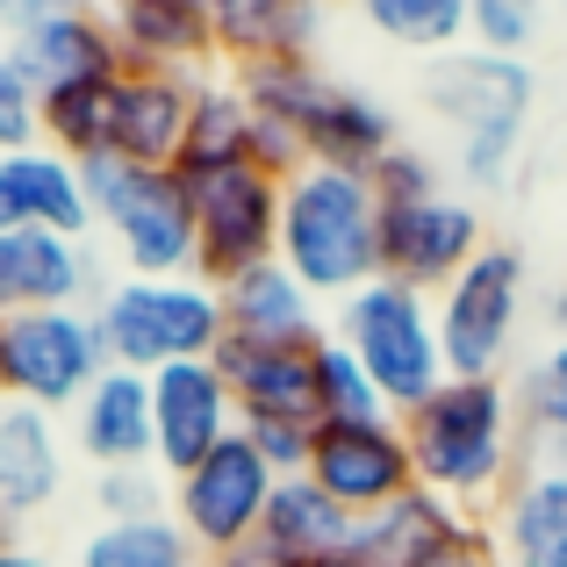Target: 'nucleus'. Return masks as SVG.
I'll return each mask as SVG.
<instances>
[{
  "label": "nucleus",
  "mask_w": 567,
  "mask_h": 567,
  "mask_svg": "<svg viewBox=\"0 0 567 567\" xmlns=\"http://www.w3.org/2000/svg\"><path fill=\"white\" fill-rule=\"evenodd\" d=\"M560 317H567V295H560Z\"/></svg>",
  "instance_id": "obj_46"
},
{
  "label": "nucleus",
  "mask_w": 567,
  "mask_h": 567,
  "mask_svg": "<svg viewBox=\"0 0 567 567\" xmlns=\"http://www.w3.org/2000/svg\"><path fill=\"white\" fill-rule=\"evenodd\" d=\"M416 567H503V554H496V532H488L482 517H467V525H460L439 554H424Z\"/></svg>",
  "instance_id": "obj_40"
},
{
  "label": "nucleus",
  "mask_w": 567,
  "mask_h": 567,
  "mask_svg": "<svg viewBox=\"0 0 567 567\" xmlns=\"http://www.w3.org/2000/svg\"><path fill=\"white\" fill-rule=\"evenodd\" d=\"M101 266L80 237L51 230H0V317L22 309H94Z\"/></svg>",
  "instance_id": "obj_14"
},
{
  "label": "nucleus",
  "mask_w": 567,
  "mask_h": 567,
  "mask_svg": "<svg viewBox=\"0 0 567 567\" xmlns=\"http://www.w3.org/2000/svg\"><path fill=\"white\" fill-rule=\"evenodd\" d=\"M0 410H8V395H0Z\"/></svg>",
  "instance_id": "obj_47"
},
{
  "label": "nucleus",
  "mask_w": 567,
  "mask_h": 567,
  "mask_svg": "<svg viewBox=\"0 0 567 567\" xmlns=\"http://www.w3.org/2000/svg\"><path fill=\"white\" fill-rule=\"evenodd\" d=\"M187 109H194L187 72H123L115 80V109H109V152L123 166L173 173L187 144Z\"/></svg>",
  "instance_id": "obj_15"
},
{
  "label": "nucleus",
  "mask_w": 567,
  "mask_h": 567,
  "mask_svg": "<svg viewBox=\"0 0 567 567\" xmlns=\"http://www.w3.org/2000/svg\"><path fill=\"white\" fill-rule=\"evenodd\" d=\"M115 517H158V467L101 474V525H115Z\"/></svg>",
  "instance_id": "obj_38"
},
{
  "label": "nucleus",
  "mask_w": 567,
  "mask_h": 567,
  "mask_svg": "<svg viewBox=\"0 0 567 567\" xmlns=\"http://www.w3.org/2000/svg\"><path fill=\"white\" fill-rule=\"evenodd\" d=\"M331 86L338 80L317 65V58H259V65H237V94H245V109L259 115V123L295 130V137H309V123L323 115Z\"/></svg>",
  "instance_id": "obj_29"
},
{
  "label": "nucleus",
  "mask_w": 567,
  "mask_h": 567,
  "mask_svg": "<svg viewBox=\"0 0 567 567\" xmlns=\"http://www.w3.org/2000/svg\"><path fill=\"white\" fill-rule=\"evenodd\" d=\"M309 482L352 517H374L395 496L416 488L410 445H402L395 416H360V424H317L309 439Z\"/></svg>",
  "instance_id": "obj_11"
},
{
  "label": "nucleus",
  "mask_w": 567,
  "mask_h": 567,
  "mask_svg": "<svg viewBox=\"0 0 567 567\" xmlns=\"http://www.w3.org/2000/svg\"><path fill=\"white\" fill-rule=\"evenodd\" d=\"M109 374V346L94 309H22L0 317V395L22 410H80V395Z\"/></svg>",
  "instance_id": "obj_8"
},
{
  "label": "nucleus",
  "mask_w": 567,
  "mask_h": 567,
  "mask_svg": "<svg viewBox=\"0 0 567 567\" xmlns=\"http://www.w3.org/2000/svg\"><path fill=\"white\" fill-rule=\"evenodd\" d=\"M360 8V22L374 29V37H388L395 51H460L467 43V14L474 0H352Z\"/></svg>",
  "instance_id": "obj_31"
},
{
  "label": "nucleus",
  "mask_w": 567,
  "mask_h": 567,
  "mask_svg": "<svg viewBox=\"0 0 567 567\" xmlns=\"http://www.w3.org/2000/svg\"><path fill=\"white\" fill-rule=\"evenodd\" d=\"M14 65L29 72V86L37 94H51V86H101V80H123V43H115L109 14L101 8H72L58 14V22L29 29L22 43H8Z\"/></svg>",
  "instance_id": "obj_19"
},
{
  "label": "nucleus",
  "mask_w": 567,
  "mask_h": 567,
  "mask_svg": "<svg viewBox=\"0 0 567 567\" xmlns=\"http://www.w3.org/2000/svg\"><path fill=\"white\" fill-rule=\"evenodd\" d=\"M216 22V51L237 65L259 58H309L323 29V0H202Z\"/></svg>",
  "instance_id": "obj_25"
},
{
  "label": "nucleus",
  "mask_w": 567,
  "mask_h": 567,
  "mask_svg": "<svg viewBox=\"0 0 567 567\" xmlns=\"http://www.w3.org/2000/svg\"><path fill=\"white\" fill-rule=\"evenodd\" d=\"M194 194V274L208 288H230L237 274L266 266L280 251V181L259 166H230L187 181Z\"/></svg>",
  "instance_id": "obj_10"
},
{
  "label": "nucleus",
  "mask_w": 567,
  "mask_h": 567,
  "mask_svg": "<svg viewBox=\"0 0 567 567\" xmlns=\"http://www.w3.org/2000/svg\"><path fill=\"white\" fill-rule=\"evenodd\" d=\"M338 346L367 367V381H374L388 416H410L416 402H431L445 388V352H439L431 295L402 288V280H388V274L338 302Z\"/></svg>",
  "instance_id": "obj_5"
},
{
  "label": "nucleus",
  "mask_w": 567,
  "mask_h": 567,
  "mask_svg": "<svg viewBox=\"0 0 567 567\" xmlns=\"http://www.w3.org/2000/svg\"><path fill=\"white\" fill-rule=\"evenodd\" d=\"M29 144H43V130H37V86H29V72L14 65V51H0V158L29 152Z\"/></svg>",
  "instance_id": "obj_37"
},
{
  "label": "nucleus",
  "mask_w": 567,
  "mask_h": 567,
  "mask_svg": "<svg viewBox=\"0 0 567 567\" xmlns=\"http://www.w3.org/2000/svg\"><path fill=\"white\" fill-rule=\"evenodd\" d=\"M525 467H567V338L525 374Z\"/></svg>",
  "instance_id": "obj_33"
},
{
  "label": "nucleus",
  "mask_w": 567,
  "mask_h": 567,
  "mask_svg": "<svg viewBox=\"0 0 567 567\" xmlns=\"http://www.w3.org/2000/svg\"><path fill=\"white\" fill-rule=\"evenodd\" d=\"M251 166V109L237 94V80H194L187 109V144H181V181H208V173Z\"/></svg>",
  "instance_id": "obj_28"
},
{
  "label": "nucleus",
  "mask_w": 567,
  "mask_h": 567,
  "mask_svg": "<svg viewBox=\"0 0 567 567\" xmlns=\"http://www.w3.org/2000/svg\"><path fill=\"white\" fill-rule=\"evenodd\" d=\"M280 474L251 453V439H223L202 467H187L173 482V525L194 539V554L216 560V554H245L266 525V503H274Z\"/></svg>",
  "instance_id": "obj_9"
},
{
  "label": "nucleus",
  "mask_w": 567,
  "mask_h": 567,
  "mask_svg": "<svg viewBox=\"0 0 567 567\" xmlns=\"http://www.w3.org/2000/svg\"><path fill=\"white\" fill-rule=\"evenodd\" d=\"M467 517L474 511H460V503L431 496V488H410V496H395L388 511L360 517V532H352V560H367V567H416L424 554H439Z\"/></svg>",
  "instance_id": "obj_27"
},
{
  "label": "nucleus",
  "mask_w": 567,
  "mask_h": 567,
  "mask_svg": "<svg viewBox=\"0 0 567 567\" xmlns=\"http://www.w3.org/2000/svg\"><path fill=\"white\" fill-rule=\"evenodd\" d=\"M80 181H86L94 230H109V245L123 251V266L137 280L194 274V194L181 173L123 166L115 152H101L80 158Z\"/></svg>",
  "instance_id": "obj_6"
},
{
  "label": "nucleus",
  "mask_w": 567,
  "mask_h": 567,
  "mask_svg": "<svg viewBox=\"0 0 567 567\" xmlns=\"http://www.w3.org/2000/svg\"><path fill=\"white\" fill-rule=\"evenodd\" d=\"M367 181H374L381 202H416V194H439V166H431L424 152H410V144H395Z\"/></svg>",
  "instance_id": "obj_39"
},
{
  "label": "nucleus",
  "mask_w": 567,
  "mask_h": 567,
  "mask_svg": "<svg viewBox=\"0 0 567 567\" xmlns=\"http://www.w3.org/2000/svg\"><path fill=\"white\" fill-rule=\"evenodd\" d=\"M488 532L503 567H567V467H517Z\"/></svg>",
  "instance_id": "obj_23"
},
{
  "label": "nucleus",
  "mask_w": 567,
  "mask_h": 567,
  "mask_svg": "<svg viewBox=\"0 0 567 567\" xmlns=\"http://www.w3.org/2000/svg\"><path fill=\"white\" fill-rule=\"evenodd\" d=\"M223 295V338H245V346H317L323 323H317V295L288 274L280 259L237 274Z\"/></svg>",
  "instance_id": "obj_22"
},
{
  "label": "nucleus",
  "mask_w": 567,
  "mask_h": 567,
  "mask_svg": "<svg viewBox=\"0 0 567 567\" xmlns=\"http://www.w3.org/2000/svg\"><path fill=\"white\" fill-rule=\"evenodd\" d=\"M439 317V352L453 381H503L525 317V251L517 245H482L431 302Z\"/></svg>",
  "instance_id": "obj_7"
},
{
  "label": "nucleus",
  "mask_w": 567,
  "mask_h": 567,
  "mask_svg": "<svg viewBox=\"0 0 567 567\" xmlns=\"http://www.w3.org/2000/svg\"><path fill=\"white\" fill-rule=\"evenodd\" d=\"M0 230H51V237H80L94 230V208H86V181L65 152L51 144H29V152L0 158Z\"/></svg>",
  "instance_id": "obj_16"
},
{
  "label": "nucleus",
  "mask_w": 567,
  "mask_h": 567,
  "mask_svg": "<svg viewBox=\"0 0 567 567\" xmlns=\"http://www.w3.org/2000/svg\"><path fill=\"white\" fill-rule=\"evenodd\" d=\"M202 567H266V560H259V554L245 546V554H216V560H202Z\"/></svg>",
  "instance_id": "obj_43"
},
{
  "label": "nucleus",
  "mask_w": 567,
  "mask_h": 567,
  "mask_svg": "<svg viewBox=\"0 0 567 567\" xmlns=\"http://www.w3.org/2000/svg\"><path fill=\"white\" fill-rule=\"evenodd\" d=\"M424 101L439 123H453V158L474 187H503L517 144H525L539 72L525 58H488V51H445L424 72Z\"/></svg>",
  "instance_id": "obj_3"
},
{
  "label": "nucleus",
  "mask_w": 567,
  "mask_h": 567,
  "mask_svg": "<svg viewBox=\"0 0 567 567\" xmlns=\"http://www.w3.org/2000/svg\"><path fill=\"white\" fill-rule=\"evenodd\" d=\"M72 445L94 460L101 474L115 467H152V374L109 367L72 410Z\"/></svg>",
  "instance_id": "obj_20"
},
{
  "label": "nucleus",
  "mask_w": 567,
  "mask_h": 567,
  "mask_svg": "<svg viewBox=\"0 0 567 567\" xmlns=\"http://www.w3.org/2000/svg\"><path fill=\"white\" fill-rule=\"evenodd\" d=\"M80 567H202V554L173 525V511H158V517H115V525L86 532Z\"/></svg>",
  "instance_id": "obj_30"
},
{
  "label": "nucleus",
  "mask_w": 567,
  "mask_h": 567,
  "mask_svg": "<svg viewBox=\"0 0 567 567\" xmlns=\"http://www.w3.org/2000/svg\"><path fill=\"white\" fill-rule=\"evenodd\" d=\"M352 532H360V517L338 511L309 474H288L274 488V503H266V525L251 539V554L266 567H317V560L352 554Z\"/></svg>",
  "instance_id": "obj_21"
},
{
  "label": "nucleus",
  "mask_w": 567,
  "mask_h": 567,
  "mask_svg": "<svg viewBox=\"0 0 567 567\" xmlns=\"http://www.w3.org/2000/svg\"><path fill=\"white\" fill-rule=\"evenodd\" d=\"M317 416L323 424H360V416H388L367 367L352 360L338 338H317Z\"/></svg>",
  "instance_id": "obj_34"
},
{
  "label": "nucleus",
  "mask_w": 567,
  "mask_h": 567,
  "mask_svg": "<svg viewBox=\"0 0 567 567\" xmlns=\"http://www.w3.org/2000/svg\"><path fill=\"white\" fill-rule=\"evenodd\" d=\"M539 29H546V0H474V14H467L474 51H488V58H525L539 43Z\"/></svg>",
  "instance_id": "obj_35"
},
{
  "label": "nucleus",
  "mask_w": 567,
  "mask_h": 567,
  "mask_svg": "<svg viewBox=\"0 0 567 567\" xmlns=\"http://www.w3.org/2000/svg\"><path fill=\"white\" fill-rule=\"evenodd\" d=\"M280 266L309 295H360L381 280V194L367 173L302 166L280 181Z\"/></svg>",
  "instance_id": "obj_2"
},
{
  "label": "nucleus",
  "mask_w": 567,
  "mask_h": 567,
  "mask_svg": "<svg viewBox=\"0 0 567 567\" xmlns=\"http://www.w3.org/2000/svg\"><path fill=\"white\" fill-rule=\"evenodd\" d=\"M72 8H86V0H0V29H8V37L22 43L29 29L58 22V14H72Z\"/></svg>",
  "instance_id": "obj_41"
},
{
  "label": "nucleus",
  "mask_w": 567,
  "mask_h": 567,
  "mask_svg": "<svg viewBox=\"0 0 567 567\" xmlns=\"http://www.w3.org/2000/svg\"><path fill=\"white\" fill-rule=\"evenodd\" d=\"M554 8H560V29H567V0H554Z\"/></svg>",
  "instance_id": "obj_45"
},
{
  "label": "nucleus",
  "mask_w": 567,
  "mask_h": 567,
  "mask_svg": "<svg viewBox=\"0 0 567 567\" xmlns=\"http://www.w3.org/2000/svg\"><path fill=\"white\" fill-rule=\"evenodd\" d=\"M58 488H65V439H58V416L8 402V410H0V525H22V517L51 511Z\"/></svg>",
  "instance_id": "obj_24"
},
{
  "label": "nucleus",
  "mask_w": 567,
  "mask_h": 567,
  "mask_svg": "<svg viewBox=\"0 0 567 567\" xmlns=\"http://www.w3.org/2000/svg\"><path fill=\"white\" fill-rule=\"evenodd\" d=\"M482 216L460 194H416V202H381V274L416 295H439L460 266L482 251Z\"/></svg>",
  "instance_id": "obj_12"
},
{
  "label": "nucleus",
  "mask_w": 567,
  "mask_h": 567,
  "mask_svg": "<svg viewBox=\"0 0 567 567\" xmlns=\"http://www.w3.org/2000/svg\"><path fill=\"white\" fill-rule=\"evenodd\" d=\"M94 331L109 346V367H130V374H158V367H181V360H216L223 295L202 274H173V280L123 274L115 288H101Z\"/></svg>",
  "instance_id": "obj_4"
},
{
  "label": "nucleus",
  "mask_w": 567,
  "mask_h": 567,
  "mask_svg": "<svg viewBox=\"0 0 567 567\" xmlns=\"http://www.w3.org/2000/svg\"><path fill=\"white\" fill-rule=\"evenodd\" d=\"M317 567H367V560H352V554H338V560H317Z\"/></svg>",
  "instance_id": "obj_44"
},
{
  "label": "nucleus",
  "mask_w": 567,
  "mask_h": 567,
  "mask_svg": "<svg viewBox=\"0 0 567 567\" xmlns=\"http://www.w3.org/2000/svg\"><path fill=\"white\" fill-rule=\"evenodd\" d=\"M101 14H109L130 72H187V80H202V65L216 58V22H208L202 0H109Z\"/></svg>",
  "instance_id": "obj_17"
},
{
  "label": "nucleus",
  "mask_w": 567,
  "mask_h": 567,
  "mask_svg": "<svg viewBox=\"0 0 567 567\" xmlns=\"http://www.w3.org/2000/svg\"><path fill=\"white\" fill-rule=\"evenodd\" d=\"M109 109H115V80H101V86H51V94H37V130H43L51 152H65L72 166H80V158L109 152Z\"/></svg>",
  "instance_id": "obj_32"
},
{
  "label": "nucleus",
  "mask_w": 567,
  "mask_h": 567,
  "mask_svg": "<svg viewBox=\"0 0 567 567\" xmlns=\"http://www.w3.org/2000/svg\"><path fill=\"white\" fill-rule=\"evenodd\" d=\"M0 567H51L37 554V546H22V539H0Z\"/></svg>",
  "instance_id": "obj_42"
},
{
  "label": "nucleus",
  "mask_w": 567,
  "mask_h": 567,
  "mask_svg": "<svg viewBox=\"0 0 567 567\" xmlns=\"http://www.w3.org/2000/svg\"><path fill=\"white\" fill-rule=\"evenodd\" d=\"M402 424V445H410V467H416V488L431 496L474 503L503 496L517 482V439H525V410H517L511 381H453L431 402H416Z\"/></svg>",
  "instance_id": "obj_1"
},
{
  "label": "nucleus",
  "mask_w": 567,
  "mask_h": 567,
  "mask_svg": "<svg viewBox=\"0 0 567 567\" xmlns=\"http://www.w3.org/2000/svg\"><path fill=\"white\" fill-rule=\"evenodd\" d=\"M216 374L230 381L237 416H295V424H323L317 416V346H245L223 338Z\"/></svg>",
  "instance_id": "obj_18"
},
{
  "label": "nucleus",
  "mask_w": 567,
  "mask_h": 567,
  "mask_svg": "<svg viewBox=\"0 0 567 567\" xmlns=\"http://www.w3.org/2000/svg\"><path fill=\"white\" fill-rule=\"evenodd\" d=\"M237 431L251 439V453L288 482V474H309V439L317 424H295V416H237Z\"/></svg>",
  "instance_id": "obj_36"
},
{
  "label": "nucleus",
  "mask_w": 567,
  "mask_h": 567,
  "mask_svg": "<svg viewBox=\"0 0 567 567\" xmlns=\"http://www.w3.org/2000/svg\"><path fill=\"white\" fill-rule=\"evenodd\" d=\"M223 439H237V395L216 374V360L158 367L152 374V467L166 482H181Z\"/></svg>",
  "instance_id": "obj_13"
},
{
  "label": "nucleus",
  "mask_w": 567,
  "mask_h": 567,
  "mask_svg": "<svg viewBox=\"0 0 567 567\" xmlns=\"http://www.w3.org/2000/svg\"><path fill=\"white\" fill-rule=\"evenodd\" d=\"M395 144H402V123H395V109H388V101L360 94V86H331V101H323V115L309 123L302 152H309V166L374 173Z\"/></svg>",
  "instance_id": "obj_26"
}]
</instances>
